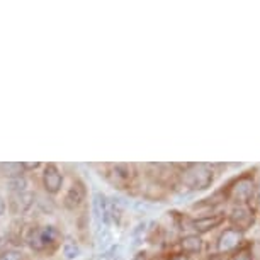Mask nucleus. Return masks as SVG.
Listing matches in <instances>:
<instances>
[{"label":"nucleus","mask_w":260,"mask_h":260,"mask_svg":"<svg viewBox=\"0 0 260 260\" xmlns=\"http://www.w3.org/2000/svg\"><path fill=\"white\" fill-rule=\"evenodd\" d=\"M22 167H27V169H36V167H39V164H24Z\"/></svg>","instance_id":"obj_24"},{"label":"nucleus","mask_w":260,"mask_h":260,"mask_svg":"<svg viewBox=\"0 0 260 260\" xmlns=\"http://www.w3.org/2000/svg\"><path fill=\"white\" fill-rule=\"evenodd\" d=\"M0 169H2V174L7 175V177H21V172H22V164H12V161H9V164H2L0 165Z\"/></svg>","instance_id":"obj_13"},{"label":"nucleus","mask_w":260,"mask_h":260,"mask_svg":"<svg viewBox=\"0 0 260 260\" xmlns=\"http://www.w3.org/2000/svg\"><path fill=\"white\" fill-rule=\"evenodd\" d=\"M129 167L127 165H116L114 167V177L117 179V184H126L127 180H129Z\"/></svg>","instance_id":"obj_15"},{"label":"nucleus","mask_w":260,"mask_h":260,"mask_svg":"<svg viewBox=\"0 0 260 260\" xmlns=\"http://www.w3.org/2000/svg\"><path fill=\"white\" fill-rule=\"evenodd\" d=\"M180 248L184 253H199L203 250V240L198 235H187L180 240Z\"/></svg>","instance_id":"obj_10"},{"label":"nucleus","mask_w":260,"mask_h":260,"mask_svg":"<svg viewBox=\"0 0 260 260\" xmlns=\"http://www.w3.org/2000/svg\"><path fill=\"white\" fill-rule=\"evenodd\" d=\"M7 185H9V189H11L12 192L21 194V192H26V185H27V182H26V179H22V177H14V179L9 180Z\"/></svg>","instance_id":"obj_16"},{"label":"nucleus","mask_w":260,"mask_h":260,"mask_svg":"<svg viewBox=\"0 0 260 260\" xmlns=\"http://www.w3.org/2000/svg\"><path fill=\"white\" fill-rule=\"evenodd\" d=\"M116 252H117V247H112V248L107 250V252L101 253V255H99V258H97V260H112V255H114Z\"/></svg>","instance_id":"obj_20"},{"label":"nucleus","mask_w":260,"mask_h":260,"mask_svg":"<svg viewBox=\"0 0 260 260\" xmlns=\"http://www.w3.org/2000/svg\"><path fill=\"white\" fill-rule=\"evenodd\" d=\"M14 204L19 206L17 211L24 213V211H27L29 208H31V204H32V194H29V192L17 194V201H14Z\"/></svg>","instance_id":"obj_14"},{"label":"nucleus","mask_w":260,"mask_h":260,"mask_svg":"<svg viewBox=\"0 0 260 260\" xmlns=\"http://www.w3.org/2000/svg\"><path fill=\"white\" fill-rule=\"evenodd\" d=\"M43 180H45V187L48 192H51V194H55L60 190L61 187V182H63V179H61V174L58 172V169L55 165H48L46 169H45V177H43Z\"/></svg>","instance_id":"obj_8"},{"label":"nucleus","mask_w":260,"mask_h":260,"mask_svg":"<svg viewBox=\"0 0 260 260\" xmlns=\"http://www.w3.org/2000/svg\"><path fill=\"white\" fill-rule=\"evenodd\" d=\"M148 258V255H146V252H138L135 255V260H146Z\"/></svg>","instance_id":"obj_21"},{"label":"nucleus","mask_w":260,"mask_h":260,"mask_svg":"<svg viewBox=\"0 0 260 260\" xmlns=\"http://www.w3.org/2000/svg\"><path fill=\"white\" fill-rule=\"evenodd\" d=\"M243 233L240 232V230L237 228H226L223 230L221 235L218 237V242H216V250H218L219 253H232L235 252V250H238L240 247H242L243 243Z\"/></svg>","instance_id":"obj_2"},{"label":"nucleus","mask_w":260,"mask_h":260,"mask_svg":"<svg viewBox=\"0 0 260 260\" xmlns=\"http://www.w3.org/2000/svg\"><path fill=\"white\" fill-rule=\"evenodd\" d=\"M0 260H22V253L17 250H7L0 255Z\"/></svg>","instance_id":"obj_19"},{"label":"nucleus","mask_w":260,"mask_h":260,"mask_svg":"<svg viewBox=\"0 0 260 260\" xmlns=\"http://www.w3.org/2000/svg\"><path fill=\"white\" fill-rule=\"evenodd\" d=\"M170 260H189L187 255H184V253H179V255H174Z\"/></svg>","instance_id":"obj_22"},{"label":"nucleus","mask_w":260,"mask_h":260,"mask_svg":"<svg viewBox=\"0 0 260 260\" xmlns=\"http://www.w3.org/2000/svg\"><path fill=\"white\" fill-rule=\"evenodd\" d=\"M253 194H255V184L248 175H243V177L237 179L232 187H230V198L238 204L248 203L253 198Z\"/></svg>","instance_id":"obj_3"},{"label":"nucleus","mask_w":260,"mask_h":260,"mask_svg":"<svg viewBox=\"0 0 260 260\" xmlns=\"http://www.w3.org/2000/svg\"><path fill=\"white\" fill-rule=\"evenodd\" d=\"M111 242V232L106 226L97 228V235H95V247L97 250H106L109 247Z\"/></svg>","instance_id":"obj_11"},{"label":"nucleus","mask_w":260,"mask_h":260,"mask_svg":"<svg viewBox=\"0 0 260 260\" xmlns=\"http://www.w3.org/2000/svg\"><path fill=\"white\" fill-rule=\"evenodd\" d=\"M230 221L233 223V228H237L243 233L253 226L255 213H253V209L248 208V206L238 204V206H235L232 209V213H230Z\"/></svg>","instance_id":"obj_4"},{"label":"nucleus","mask_w":260,"mask_h":260,"mask_svg":"<svg viewBox=\"0 0 260 260\" xmlns=\"http://www.w3.org/2000/svg\"><path fill=\"white\" fill-rule=\"evenodd\" d=\"M4 245H6V242H4V238H2V237H0V248H2V247H4Z\"/></svg>","instance_id":"obj_25"},{"label":"nucleus","mask_w":260,"mask_h":260,"mask_svg":"<svg viewBox=\"0 0 260 260\" xmlns=\"http://www.w3.org/2000/svg\"><path fill=\"white\" fill-rule=\"evenodd\" d=\"M92 209H94V218L97 221V226H109V213H107V199L104 194L95 192L92 199Z\"/></svg>","instance_id":"obj_5"},{"label":"nucleus","mask_w":260,"mask_h":260,"mask_svg":"<svg viewBox=\"0 0 260 260\" xmlns=\"http://www.w3.org/2000/svg\"><path fill=\"white\" fill-rule=\"evenodd\" d=\"M117 260H122V258H117Z\"/></svg>","instance_id":"obj_26"},{"label":"nucleus","mask_w":260,"mask_h":260,"mask_svg":"<svg viewBox=\"0 0 260 260\" xmlns=\"http://www.w3.org/2000/svg\"><path fill=\"white\" fill-rule=\"evenodd\" d=\"M214 180L213 170L208 165L199 164V165H189V169L184 172L182 175V182L185 187H189L190 190H204L211 187Z\"/></svg>","instance_id":"obj_1"},{"label":"nucleus","mask_w":260,"mask_h":260,"mask_svg":"<svg viewBox=\"0 0 260 260\" xmlns=\"http://www.w3.org/2000/svg\"><path fill=\"white\" fill-rule=\"evenodd\" d=\"M224 223V214L219 213V214H211V216H203V218H198L190 223L192 230H196L198 233H206V232H211V230L221 226Z\"/></svg>","instance_id":"obj_6"},{"label":"nucleus","mask_w":260,"mask_h":260,"mask_svg":"<svg viewBox=\"0 0 260 260\" xmlns=\"http://www.w3.org/2000/svg\"><path fill=\"white\" fill-rule=\"evenodd\" d=\"M228 260H253V255L248 248H245V250H238V252L233 253Z\"/></svg>","instance_id":"obj_18"},{"label":"nucleus","mask_w":260,"mask_h":260,"mask_svg":"<svg viewBox=\"0 0 260 260\" xmlns=\"http://www.w3.org/2000/svg\"><path fill=\"white\" fill-rule=\"evenodd\" d=\"M85 198V187L82 182H75L65 196V206L68 209H75Z\"/></svg>","instance_id":"obj_9"},{"label":"nucleus","mask_w":260,"mask_h":260,"mask_svg":"<svg viewBox=\"0 0 260 260\" xmlns=\"http://www.w3.org/2000/svg\"><path fill=\"white\" fill-rule=\"evenodd\" d=\"M63 255H65L67 260H75L80 255V247H78L77 242L73 240H67L65 245H63Z\"/></svg>","instance_id":"obj_12"},{"label":"nucleus","mask_w":260,"mask_h":260,"mask_svg":"<svg viewBox=\"0 0 260 260\" xmlns=\"http://www.w3.org/2000/svg\"><path fill=\"white\" fill-rule=\"evenodd\" d=\"M55 238H56L55 228L46 226V228L36 230V232L32 233V237H31V245H32L34 248L41 250V248L48 247V245H51L53 242H55Z\"/></svg>","instance_id":"obj_7"},{"label":"nucleus","mask_w":260,"mask_h":260,"mask_svg":"<svg viewBox=\"0 0 260 260\" xmlns=\"http://www.w3.org/2000/svg\"><path fill=\"white\" fill-rule=\"evenodd\" d=\"M146 226H148V223H146V221L136 224V228L133 230V233H131V237H133V245H140L141 242H143Z\"/></svg>","instance_id":"obj_17"},{"label":"nucleus","mask_w":260,"mask_h":260,"mask_svg":"<svg viewBox=\"0 0 260 260\" xmlns=\"http://www.w3.org/2000/svg\"><path fill=\"white\" fill-rule=\"evenodd\" d=\"M4 213H6V201L0 198V216H2Z\"/></svg>","instance_id":"obj_23"}]
</instances>
